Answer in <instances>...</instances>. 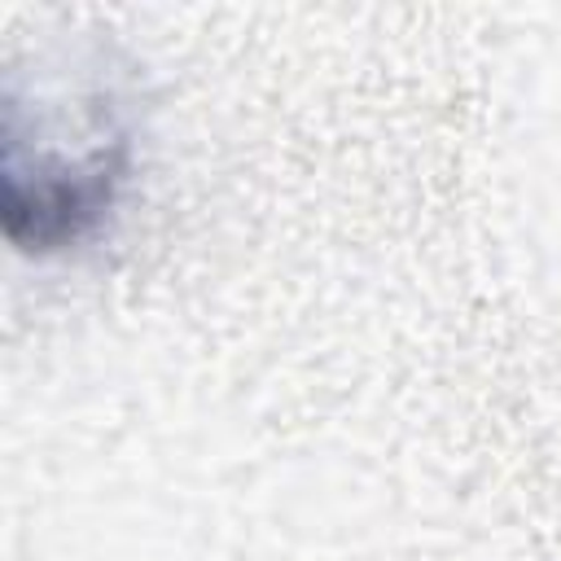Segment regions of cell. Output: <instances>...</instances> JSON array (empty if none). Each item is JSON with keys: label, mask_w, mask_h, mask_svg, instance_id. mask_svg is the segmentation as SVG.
Returning a JSON list of instances; mask_svg holds the SVG:
<instances>
[{"label": "cell", "mask_w": 561, "mask_h": 561, "mask_svg": "<svg viewBox=\"0 0 561 561\" xmlns=\"http://www.w3.org/2000/svg\"><path fill=\"white\" fill-rule=\"evenodd\" d=\"M61 140H48L39 127L35 145L4 140V232L26 254L75 250L96 237L136 171V140L123 118L75 149Z\"/></svg>", "instance_id": "1"}]
</instances>
